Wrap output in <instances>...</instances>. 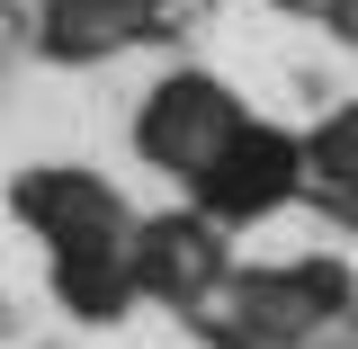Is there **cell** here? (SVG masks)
<instances>
[{"label": "cell", "instance_id": "1", "mask_svg": "<svg viewBox=\"0 0 358 349\" xmlns=\"http://www.w3.org/2000/svg\"><path fill=\"white\" fill-rule=\"evenodd\" d=\"M9 224L45 251V287L81 332H108L143 305V269H134V197L90 162H27L9 179Z\"/></svg>", "mask_w": 358, "mask_h": 349}, {"label": "cell", "instance_id": "2", "mask_svg": "<svg viewBox=\"0 0 358 349\" xmlns=\"http://www.w3.org/2000/svg\"><path fill=\"white\" fill-rule=\"evenodd\" d=\"M197 349H358V269L341 251L242 260L188 313Z\"/></svg>", "mask_w": 358, "mask_h": 349}, {"label": "cell", "instance_id": "3", "mask_svg": "<svg viewBox=\"0 0 358 349\" xmlns=\"http://www.w3.org/2000/svg\"><path fill=\"white\" fill-rule=\"evenodd\" d=\"M251 117H260V108L224 81V72L179 63V72H162V81L134 99V126H126V134H134V162H143V171H162L171 188H188V179L206 171Z\"/></svg>", "mask_w": 358, "mask_h": 349}, {"label": "cell", "instance_id": "4", "mask_svg": "<svg viewBox=\"0 0 358 349\" xmlns=\"http://www.w3.org/2000/svg\"><path fill=\"white\" fill-rule=\"evenodd\" d=\"M179 197H188L197 215H215L224 233H251V224L287 215V206H305V134L251 117V126L233 134L206 171L179 188Z\"/></svg>", "mask_w": 358, "mask_h": 349}, {"label": "cell", "instance_id": "5", "mask_svg": "<svg viewBox=\"0 0 358 349\" xmlns=\"http://www.w3.org/2000/svg\"><path fill=\"white\" fill-rule=\"evenodd\" d=\"M134 269H143V305H162V313L188 322V313L206 305L242 260H233V233L179 197V206H162V215H143V233H134Z\"/></svg>", "mask_w": 358, "mask_h": 349}, {"label": "cell", "instance_id": "6", "mask_svg": "<svg viewBox=\"0 0 358 349\" xmlns=\"http://www.w3.org/2000/svg\"><path fill=\"white\" fill-rule=\"evenodd\" d=\"M305 206L331 233H358V99L305 126Z\"/></svg>", "mask_w": 358, "mask_h": 349}, {"label": "cell", "instance_id": "7", "mask_svg": "<svg viewBox=\"0 0 358 349\" xmlns=\"http://www.w3.org/2000/svg\"><path fill=\"white\" fill-rule=\"evenodd\" d=\"M322 27H331V36L358 54V0H331V9H322Z\"/></svg>", "mask_w": 358, "mask_h": 349}, {"label": "cell", "instance_id": "8", "mask_svg": "<svg viewBox=\"0 0 358 349\" xmlns=\"http://www.w3.org/2000/svg\"><path fill=\"white\" fill-rule=\"evenodd\" d=\"M268 9H287V18H313V27H322V9H331V0H268Z\"/></svg>", "mask_w": 358, "mask_h": 349}]
</instances>
